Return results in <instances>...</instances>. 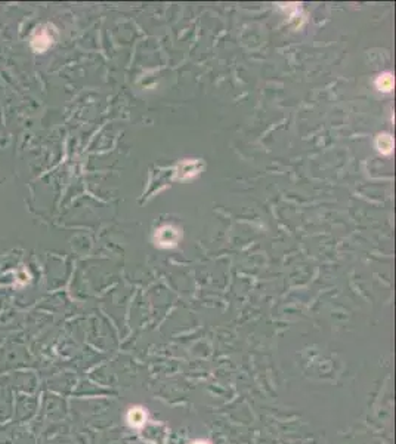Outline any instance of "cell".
Segmentation results:
<instances>
[{
  "label": "cell",
  "instance_id": "6da1fadb",
  "mask_svg": "<svg viewBox=\"0 0 396 444\" xmlns=\"http://www.w3.org/2000/svg\"><path fill=\"white\" fill-rule=\"evenodd\" d=\"M179 230L172 225H164L156 233V244L160 247H173L179 242Z\"/></svg>",
  "mask_w": 396,
  "mask_h": 444
},
{
  "label": "cell",
  "instance_id": "7a4b0ae2",
  "mask_svg": "<svg viewBox=\"0 0 396 444\" xmlns=\"http://www.w3.org/2000/svg\"><path fill=\"white\" fill-rule=\"evenodd\" d=\"M376 148L385 154V156H389L392 151H394V139L391 135L388 133H380L377 138H376Z\"/></svg>",
  "mask_w": 396,
  "mask_h": 444
},
{
  "label": "cell",
  "instance_id": "3957f363",
  "mask_svg": "<svg viewBox=\"0 0 396 444\" xmlns=\"http://www.w3.org/2000/svg\"><path fill=\"white\" fill-rule=\"evenodd\" d=\"M127 421H129V424L133 428H141L145 424V421H147V413L141 407H133L127 413Z\"/></svg>",
  "mask_w": 396,
  "mask_h": 444
},
{
  "label": "cell",
  "instance_id": "277c9868",
  "mask_svg": "<svg viewBox=\"0 0 396 444\" xmlns=\"http://www.w3.org/2000/svg\"><path fill=\"white\" fill-rule=\"evenodd\" d=\"M376 86L382 92H391L394 89V77L391 74H382L377 77Z\"/></svg>",
  "mask_w": 396,
  "mask_h": 444
},
{
  "label": "cell",
  "instance_id": "5b68a950",
  "mask_svg": "<svg viewBox=\"0 0 396 444\" xmlns=\"http://www.w3.org/2000/svg\"><path fill=\"white\" fill-rule=\"evenodd\" d=\"M193 444H210L208 442H204V440H197V442H194Z\"/></svg>",
  "mask_w": 396,
  "mask_h": 444
}]
</instances>
